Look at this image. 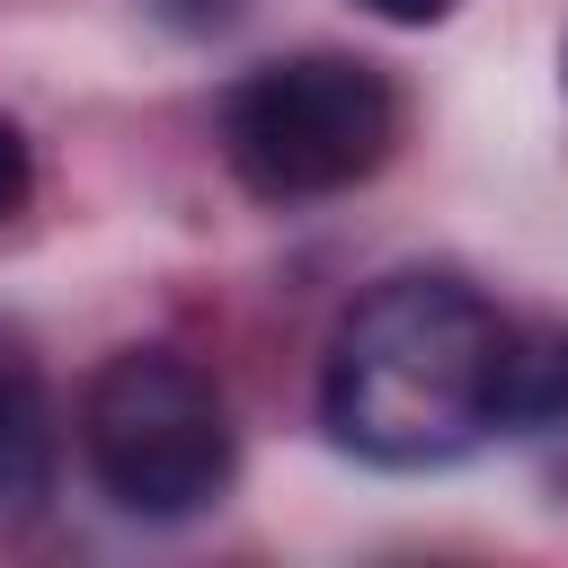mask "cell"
Returning a JSON list of instances; mask_svg holds the SVG:
<instances>
[{
  "instance_id": "obj_3",
  "label": "cell",
  "mask_w": 568,
  "mask_h": 568,
  "mask_svg": "<svg viewBox=\"0 0 568 568\" xmlns=\"http://www.w3.org/2000/svg\"><path fill=\"white\" fill-rule=\"evenodd\" d=\"M390 142H399V89L364 53H284L222 98V151L240 186L275 204H311L373 178Z\"/></svg>"
},
{
  "instance_id": "obj_6",
  "label": "cell",
  "mask_w": 568,
  "mask_h": 568,
  "mask_svg": "<svg viewBox=\"0 0 568 568\" xmlns=\"http://www.w3.org/2000/svg\"><path fill=\"white\" fill-rule=\"evenodd\" d=\"M27 186H36V160H27V133L0 115V222L27 204Z\"/></svg>"
},
{
  "instance_id": "obj_4",
  "label": "cell",
  "mask_w": 568,
  "mask_h": 568,
  "mask_svg": "<svg viewBox=\"0 0 568 568\" xmlns=\"http://www.w3.org/2000/svg\"><path fill=\"white\" fill-rule=\"evenodd\" d=\"M568 417V320H506L497 355V435H532Z\"/></svg>"
},
{
  "instance_id": "obj_1",
  "label": "cell",
  "mask_w": 568,
  "mask_h": 568,
  "mask_svg": "<svg viewBox=\"0 0 568 568\" xmlns=\"http://www.w3.org/2000/svg\"><path fill=\"white\" fill-rule=\"evenodd\" d=\"M506 311L462 275H382L328 337L320 417L382 470H426L497 435Z\"/></svg>"
},
{
  "instance_id": "obj_5",
  "label": "cell",
  "mask_w": 568,
  "mask_h": 568,
  "mask_svg": "<svg viewBox=\"0 0 568 568\" xmlns=\"http://www.w3.org/2000/svg\"><path fill=\"white\" fill-rule=\"evenodd\" d=\"M44 470H53V435H44V399L36 382L0 355V524L27 515L44 497Z\"/></svg>"
},
{
  "instance_id": "obj_8",
  "label": "cell",
  "mask_w": 568,
  "mask_h": 568,
  "mask_svg": "<svg viewBox=\"0 0 568 568\" xmlns=\"http://www.w3.org/2000/svg\"><path fill=\"white\" fill-rule=\"evenodd\" d=\"M373 18H399V27H426V18H444L453 0H364Z\"/></svg>"
},
{
  "instance_id": "obj_7",
  "label": "cell",
  "mask_w": 568,
  "mask_h": 568,
  "mask_svg": "<svg viewBox=\"0 0 568 568\" xmlns=\"http://www.w3.org/2000/svg\"><path fill=\"white\" fill-rule=\"evenodd\" d=\"M160 9H169L178 27H222V18H240L248 0H160Z\"/></svg>"
},
{
  "instance_id": "obj_2",
  "label": "cell",
  "mask_w": 568,
  "mask_h": 568,
  "mask_svg": "<svg viewBox=\"0 0 568 568\" xmlns=\"http://www.w3.org/2000/svg\"><path fill=\"white\" fill-rule=\"evenodd\" d=\"M80 453H89V479L124 515L178 524L231 488V408L204 364L169 346H124L89 373Z\"/></svg>"
}]
</instances>
